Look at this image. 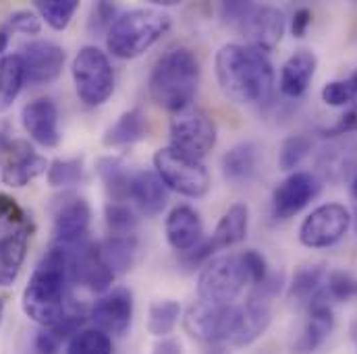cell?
Masks as SVG:
<instances>
[{
    "label": "cell",
    "instance_id": "1",
    "mask_svg": "<svg viewBox=\"0 0 357 354\" xmlns=\"http://www.w3.org/2000/svg\"><path fill=\"white\" fill-rule=\"evenodd\" d=\"M214 67L222 93L235 104L256 106L270 99L274 71L268 52L248 44H227L218 50Z\"/></svg>",
    "mask_w": 357,
    "mask_h": 354
},
{
    "label": "cell",
    "instance_id": "2",
    "mask_svg": "<svg viewBox=\"0 0 357 354\" xmlns=\"http://www.w3.org/2000/svg\"><path fill=\"white\" fill-rule=\"evenodd\" d=\"M69 249L54 245L33 269L23 290V311L44 328H56L75 307L69 303Z\"/></svg>",
    "mask_w": 357,
    "mask_h": 354
},
{
    "label": "cell",
    "instance_id": "3",
    "mask_svg": "<svg viewBox=\"0 0 357 354\" xmlns=\"http://www.w3.org/2000/svg\"><path fill=\"white\" fill-rule=\"evenodd\" d=\"M199 61L187 48H177L167 52L152 69L150 75V95L152 99L169 110L181 112L191 106L197 86H199Z\"/></svg>",
    "mask_w": 357,
    "mask_h": 354
},
{
    "label": "cell",
    "instance_id": "4",
    "mask_svg": "<svg viewBox=\"0 0 357 354\" xmlns=\"http://www.w3.org/2000/svg\"><path fill=\"white\" fill-rule=\"evenodd\" d=\"M171 29V17L156 8H135L114 19L106 33V48L112 56L131 61L150 50Z\"/></svg>",
    "mask_w": 357,
    "mask_h": 354
},
{
    "label": "cell",
    "instance_id": "5",
    "mask_svg": "<svg viewBox=\"0 0 357 354\" xmlns=\"http://www.w3.org/2000/svg\"><path fill=\"white\" fill-rule=\"evenodd\" d=\"M250 284L241 255H222L208 262L197 280V298L210 305H235L233 300Z\"/></svg>",
    "mask_w": 357,
    "mask_h": 354
},
{
    "label": "cell",
    "instance_id": "6",
    "mask_svg": "<svg viewBox=\"0 0 357 354\" xmlns=\"http://www.w3.org/2000/svg\"><path fill=\"white\" fill-rule=\"evenodd\" d=\"M154 172L162 178L167 188L191 199H199L210 191V175L202 160L189 158L171 145L154 154Z\"/></svg>",
    "mask_w": 357,
    "mask_h": 354
},
{
    "label": "cell",
    "instance_id": "7",
    "mask_svg": "<svg viewBox=\"0 0 357 354\" xmlns=\"http://www.w3.org/2000/svg\"><path fill=\"white\" fill-rule=\"evenodd\" d=\"M71 73L79 99L88 106H102L114 91V73L110 61L96 46H86L77 52Z\"/></svg>",
    "mask_w": 357,
    "mask_h": 354
},
{
    "label": "cell",
    "instance_id": "8",
    "mask_svg": "<svg viewBox=\"0 0 357 354\" xmlns=\"http://www.w3.org/2000/svg\"><path fill=\"white\" fill-rule=\"evenodd\" d=\"M216 145V124L199 106H187L171 120V147L202 160Z\"/></svg>",
    "mask_w": 357,
    "mask_h": 354
},
{
    "label": "cell",
    "instance_id": "9",
    "mask_svg": "<svg viewBox=\"0 0 357 354\" xmlns=\"http://www.w3.org/2000/svg\"><path fill=\"white\" fill-rule=\"evenodd\" d=\"M239 321V307L237 305H210L204 300H195L185 315V330L191 338L218 344L231 342Z\"/></svg>",
    "mask_w": 357,
    "mask_h": 354
},
{
    "label": "cell",
    "instance_id": "10",
    "mask_svg": "<svg viewBox=\"0 0 357 354\" xmlns=\"http://www.w3.org/2000/svg\"><path fill=\"white\" fill-rule=\"evenodd\" d=\"M351 226V214L341 203H324L316 207L299 226V241L310 249H326L337 245Z\"/></svg>",
    "mask_w": 357,
    "mask_h": 354
},
{
    "label": "cell",
    "instance_id": "11",
    "mask_svg": "<svg viewBox=\"0 0 357 354\" xmlns=\"http://www.w3.org/2000/svg\"><path fill=\"white\" fill-rule=\"evenodd\" d=\"M237 31L245 38L248 46L270 52L284 33V15L276 6L252 2L243 19L237 23Z\"/></svg>",
    "mask_w": 357,
    "mask_h": 354
},
{
    "label": "cell",
    "instance_id": "12",
    "mask_svg": "<svg viewBox=\"0 0 357 354\" xmlns=\"http://www.w3.org/2000/svg\"><path fill=\"white\" fill-rule=\"evenodd\" d=\"M23 71H25V83L29 86H48L56 81L63 73L67 54L59 44L38 40L29 42L21 50Z\"/></svg>",
    "mask_w": 357,
    "mask_h": 354
},
{
    "label": "cell",
    "instance_id": "13",
    "mask_svg": "<svg viewBox=\"0 0 357 354\" xmlns=\"http://www.w3.org/2000/svg\"><path fill=\"white\" fill-rule=\"evenodd\" d=\"M91 222L88 201L79 195L65 193L54 207V241L61 247H75L84 243Z\"/></svg>",
    "mask_w": 357,
    "mask_h": 354
},
{
    "label": "cell",
    "instance_id": "14",
    "mask_svg": "<svg viewBox=\"0 0 357 354\" xmlns=\"http://www.w3.org/2000/svg\"><path fill=\"white\" fill-rule=\"evenodd\" d=\"M318 193L320 182L314 175L293 172L282 182H278V186L272 193V216L276 220H289L297 216L303 207H307Z\"/></svg>",
    "mask_w": 357,
    "mask_h": 354
},
{
    "label": "cell",
    "instance_id": "15",
    "mask_svg": "<svg viewBox=\"0 0 357 354\" xmlns=\"http://www.w3.org/2000/svg\"><path fill=\"white\" fill-rule=\"evenodd\" d=\"M69 249V277L89 288L91 292H106L114 280V273L106 267L100 245L93 243H79Z\"/></svg>",
    "mask_w": 357,
    "mask_h": 354
},
{
    "label": "cell",
    "instance_id": "16",
    "mask_svg": "<svg viewBox=\"0 0 357 354\" xmlns=\"http://www.w3.org/2000/svg\"><path fill=\"white\" fill-rule=\"evenodd\" d=\"M89 319L98 330L112 336H125L133 319V294L129 288H114L96 300Z\"/></svg>",
    "mask_w": 357,
    "mask_h": 354
},
{
    "label": "cell",
    "instance_id": "17",
    "mask_svg": "<svg viewBox=\"0 0 357 354\" xmlns=\"http://www.w3.org/2000/svg\"><path fill=\"white\" fill-rule=\"evenodd\" d=\"M21 122L27 135L42 147H56L61 143L59 108L48 97H38L23 106Z\"/></svg>",
    "mask_w": 357,
    "mask_h": 354
},
{
    "label": "cell",
    "instance_id": "18",
    "mask_svg": "<svg viewBox=\"0 0 357 354\" xmlns=\"http://www.w3.org/2000/svg\"><path fill=\"white\" fill-rule=\"evenodd\" d=\"M6 164L2 168V182L13 188L29 184L33 178L48 172V162L44 156L36 154L25 141H8L6 145Z\"/></svg>",
    "mask_w": 357,
    "mask_h": 354
},
{
    "label": "cell",
    "instance_id": "19",
    "mask_svg": "<svg viewBox=\"0 0 357 354\" xmlns=\"http://www.w3.org/2000/svg\"><path fill=\"white\" fill-rule=\"evenodd\" d=\"M310 319L301 332V336L297 338L293 354H312L316 353L326 338L333 334L335 330V313H333V305H328L322 296H314L310 303Z\"/></svg>",
    "mask_w": 357,
    "mask_h": 354
},
{
    "label": "cell",
    "instance_id": "20",
    "mask_svg": "<svg viewBox=\"0 0 357 354\" xmlns=\"http://www.w3.org/2000/svg\"><path fill=\"white\" fill-rule=\"evenodd\" d=\"M129 201L146 216H158L169 203V188L154 170H135L129 180Z\"/></svg>",
    "mask_w": 357,
    "mask_h": 354
},
{
    "label": "cell",
    "instance_id": "21",
    "mask_svg": "<svg viewBox=\"0 0 357 354\" xmlns=\"http://www.w3.org/2000/svg\"><path fill=\"white\" fill-rule=\"evenodd\" d=\"M165 232H167V241L169 245L178 251V253H187L191 251L195 245L202 243V220L197 216V211L189 205H177L167 222H165Z\"/></svg>",
    "mask_w": 357,
    "mask_h": 354
},
{
    "label": "cell",
    "instance_id": "22",
    "mask_svg": "<svg viewBox=\"0 0 357 354\" xmlns=\"http://www.w3.org/2000/svg\"><path fill=\"white\" fill-rule=\"evenodd\" d=\"M270 319H272L270 303L250 294L248 303L239 307V321H237V330H235L231 344L233 346L254 344L258 338L264 336V332L270 325Z\"/></svg>",
    "mask_w": 357,
    "mask_h": 354
},
{
    "label": "cell",
    "instance_id": "23",
    "mask_svg": "<svg viewBox=\"0 0 357 354\" xmlns=\"http://www.w3.org/2000/svg\"><path fill=\"white\" fill-rule=\"evenodd\" d=\"M318 69V58L310 50H297L293 56L287 58L280 71V91L287 97H301Z\"/></svg>",
    "mask_w": 357,
    "mask_h": 354
},
{
    "label": "cell",
    "instance_id": "24",
    "mask_svg": "<svg viewBox=\"0 0 357 354\" xmlns=\"http://www.w3.org/2000/svg\"><path fill=\"white\" fill-rule=\"evenodd\" d=\"M31 226L13 230L0 239V286H10L25 262Z\"/></svg>",
    "mask_w": 357,
    "mask_h": 354
},
{
    "label": "cell",
    "instance_id": "25",
    "mask_svg": "<svg viewBox=\"0 0 357 354\" xmlns=\"http://www.w3.org/2000/svg\"><path fill=\"white\" fill-rule=\"evenodd\" d=\"M248 228H250V207L245 203L231 205L212 232L210 245L214 253L241 243L248 236Z\"/></svg>",
    "mask_w": 357,
    "mask_h": 354
},
{
    "label": "cell",
    "instance_id": "26",
    "mask_svg": "<svg viewBox=\"0 0 357 354\" xmlns=\"http://www.w3.org/2000/svg\"><path fill=\"white\" fill-rule=\"evenodd\" d=\"M148 118L142 108H133L123 112L116 122L104 133V145L106 147H123V145H133L137 141H144L148 137Z\"/></svg>",
    "mask_w": 357,
    "mask_h": 354
},
{
    "label": "cell",
    "instance_id": "27",
    "mask_svg": "<svg viewBox=\"0 0 357 354\" xmlns=\"http://www.w3.org/2000/svg\"><path fill=\"white\" fill-rule=\"evenodd\" d=\"M260 152L252 141L239 143L222 156V177L233 184H245L258 172Z\"/></svg>",
    "mask_w": 357,
    "mask_h": 354
},
{
    "label": "cell",
    "instance_id": "28",
    "mask_svg": "<svg viewBox=\"0 0 357 354\" xmlns=\"http://www.w3.org/2000/svg\"><path fill=\"white\" fill-rule=\"evenodd\" d=\"M100 255L106 267L114 275L127 273L137 257V236L135 234H110L100 245Z\"/></svg>",
    "mask_w": 357,
    "mask_h": 354
},
{
    "label": "cell",
    "instance_id": "29",
    "mask_svg": "<svg viewBox=\"0 0 357 354\" xmlns=\"http://www.w3.org/2000/svg\"><path fill=\"white\" fill-rule=\"evenodd\" d=\"M98 175L102 178L110 201L125 203L129 201V180L131 172L125 168V164L116 158H102L98 162Z\"/></svg>",
    "mask_w": 357,
    "mask_h": 354
},
{
    "label": "cell",
    "instance_id": "30",
    "mask_svg": "<svg viewBox=\"0 0 357 354\" xmlns=\"http://www.w3.org/2000/svg\"><path fill=\"white\" fill-rule=\"evenodd\" d=\"M25 83L23 61L19 54L0 58V110H6L17 99Z\"/></svg>",
    "mask_w": 357,
    "mask_h": 354
},
{
    "label": "cell",
    "instance_id": "31",
    "mask_svg": "<svg viewBox=\"0 0 357 354\" xmlns=\"http://www.w3.org/2000/svg\"><path fill=\"white\" fill-rule=\"evenodd\" d=\"M326 280V271L322 266H307L295 271L293 282L289 286V298L295 303H310L316 292L322 288Z\"/></svg>",
    "mask_w": 357,
    "mask_h": 354
},
{
    "label": "cell",
    "instance_id": "32",
    "mask_svg": "<svg viewBox=\"0 0 357 354\" xmlns=\"http://www.w3.org/2000/svg\"><path fill=\"white\" fill-rule=\"evenodd\" d=\"M181 305L177 300H158L150 305L148 311V330L156 338H167L178 321Z\"/></svg>",
    "mask_w": 357,
    "mask_h": 354
},
{
    "label": "cell",
    "instance_id": "33",
    "mask_svg": "<svg viewBox=\"0 0 357 354\" xmlns=\"http://www.w3.org/2000/svg\"><path fill=\"white\" fill-rule=\"evenodd\" d=\"M77 8H79L77 0H38L36 2L38 15L56 31H63L69 27Z\"/></svg>",
    "mask_w": 357,
    "mask_h": 354
},
{
    "label": "cell",
    "instance_id": "34",
    "mask_svg": "<svg viewBox=\"0 0 357 354\" xmlns=\"http://www.w3.org/2000/svg\"><path fill=\"white\" fill-rule=\"evenodd\" d=\"M318 296H322L328 305L335 303H345L349 298L357 296V280L351 273L345 271H333L326 275L322 288L316 292Z\"/></svg>",
    "mask_w": 357,
    "mask_h": 354
},
{
    "label": "cell",
    "instance_id": "35",
    "mask_svg": "<svg viewBox=\"0 0 357 354\" xmlns=\"http://www.w3.org/2000/svg\"><path fill=\"white\" fill-rule=\"evenodd\" d=\"M67 354H112V340L98 328L82 330L71 338Z\"/></svg>",
    "mask_w": 357,
    "mask_h": 354
},
{
    "label": "cell",
    "instance_id": "36",
    "mask_svg": "<svg viewBox=\"0 0 357 354\" xmlns=\"http://www.w3.org/2000/svg\"><path fill=\"white\" fill-rule=\"evenodd\" d=\"M104 218H106L110 234H135L137 216L127 203L108 201L104 207Z\"/></svg>",
    "mask_w": 357,
    "mask_h": 354
},
{
    "label": "cell",
    "instance_id": "37",
    "mask_svg": "<svg viewBox=\"0 0 357 354\" xmlns=\"http://www.w3.org/2000/svg\"><path fill=\"white\" fill-rule=\"evenodd\" d=\"M86 168L82 158L73 160H54L48 166V184L50 186H73L84 180Z\"/></svg>",
    "mask_w": 357,
    "mask_h": 354
},
{
    "label": "cell",
    "instance_id": "38",
    "mask_svg": "<svg viewBox=\"0 0 357 354\" xmlns=\"http://www.w3.org/2000/svg\"><path fill=\"white\" fill-rule=\"evenodd\" d=\"M310 150H312V139L307 135H293L284 139L278 156L280 170H295V166L301 164V160L310 154Z\"/></svg>",
    "mask_w": 357,
    "mask_h": 354
},
{
    "label": "cell",
    "instance_id": "39",
    "mask_svg": "<svg viewBox=\"0 0 357 354\" xmlns=\"http://www.w3.org/2000/svg\"><path fill=\"white\" fill-rule=\"evenodd\" d=\"M0 226H8L13 230H21V228L31 226L23 207L6 193H0Z\"/></svg>",
    "mask_w": 357,
    "mask_h": 354
},
{
    "label": "cell",
    "instance_id": "40",
    "mask_svg": "<svg viewBox=\"0 0 357 354\" xmlns=\"http://www.w3.org/2000/svg\"><path fill=\"white\" fill-rule=\"evenodd\" d=\"M322 99L328 106H347L351 102H357V93L351 79H337L322 88Z\"/></svg>",
    "mask_w": 357,
    "mask_h": 354
},
{
    "label": "cell",
    "instance_id": "41",
    "mask_svg": "<svg viewBox=\"0 0 357 354\" xmlns=\"http://www.w3.org/2000/svg\"><path fill=\"white\" fill-rule=\"evenodd\" d=\"M114 15H116V6L112 2H106V0L104 2H96L91 6L88 29L91 33H102L106 29V33H108V29L114 23Z\"/></svg>",
    "mask_w": 357,
    "mask_h": 354
},
{
    "label": "cell",
    "instance_id": "42",
    "mask_svg": "<svg viewBox=\"0 0 357 354\" xmlns=\"http://www.w3.org/2000/svg\"><path fill=\"white\" fill-rule=\"evenodd\" d=\"M241 262H243V267H245V273H248V277H250V284H260L264 277L268 275V266H266V259H264V255L262 253H258V251H254V249H250V251H245V253H241Z\"/></svg>",
    "mask_w": 357,
    "mask_h": 354
},
{
    "label": "cell",
    "instance_id": "43",
    "mask_svg": "<svg viewBox=\"0 0 357 354\" xmlns=\"http://www.w3.org/2000/svg\"><path fill=\"white\" fill-rule=\"evenodd\" d=\"M8 27L13 31H21L25 35H36V33H40L42 23L33 10H17L8 17Z\"/></svg>",
    "mask_w": 357,
    "mask_h": 354
},
{
    "label": "cell",
    "instance_id": "44",
    "mask_svg": "<svg viewBox=\"0 0 357 354\" xmlns=\"http://www.w3.org/2000/svg\"><path fill=\"white\" fill-rule=\"evenodd\" d=\"M252 2H222L220 4V19L231 25V27H237V23L243 19V15L248 13Z\"/></svg>",
    "mask_w": 357,
    "mask_h": 354
},
{
    "label": "cell",
    "instance_id": "45",
    "mask_svg": "<svg viewBox=\"0 0 357 354\" xmlns=\"http://www.w3.org/2000/svg\"><path fill=\"white\" fill-rule=\"evenodd\" d=\"M61 342H63V340H61L50 328H46L44 332H40V334L36 336V351L40 354H54L59 351Z\"/></svg>",
    "mask_w": 357,
    "mask_h": 354
},
{
    "label": "cell",
    "instance_id": "46",
    "mask_svg": "<svg viewBox=\"0 0 357 354\" xmlns=\"http://www.w3.org/2000/svg\"><path fill=\"white\" fill-rule=\"evenodd\" d=\"M310 25H312V10L310 8L295 10V15L291 19V33H293V38H303L307 33Z\"/></svg>",
    "mask_w": 357,
    "mask_h": 354
},
{
    "label": "cell",
    "instance_id": "47",
    "mask_svg": "<svg viewBox=\"0 0 357 354\" xmlns=\"http://www.w3.org/2000/svg\"><path fill=\"white\" fill-rule=\"evenodd\" d=\"M357 129V108L356 110H349L345 116H341V120L326 131V135H343V133H349V131H356Z\"/></svg>",
    "mask_w": 357,
    "mask_h": 354
},
{
    "label": "cell",
    "instance_id": "48",
    "mask_svg": "<svg viewBox=\"0 0 357 354\" xmlns=\"http://www.w3.org/2000/svg\"><path fill=\"white\" fill-rule=\"evenodd\" d=\"M152 354H183V351H181V344H178L177 340L167 338V340H160L154 346V353Z\"/></svg>",
    "mask_w": 357,
    "mask_h": 354
},
{
    "label": "cell",
    "instance_id": "49",
    "mask_svg": "<svg viewBox=\"0 0 357 354\" xmlns=\"http://www.w3.org/2000/svg\"><path fill=\"white\" fill-rule=\"evenodd\" d=\"M8 46V29H0V56Z\"/></svg>",
    "mask_w": 357,
    "mask_h": 354
},
{
    "label": "cell",
    "instance_id": "50",
    "mask_svg": "<svg viewBox=\"0 0 357 354\" xmlns=\"http://www.w3.org/2000/svg\"><path fill=\"white\" fill-rule=\"evenodd\" d=\"M6 145H8V139L4 137V133L0 131V152H4L6 150Z\"/></svg>",
    "mask_w": 357,
    "mask_h": 354
},
{
    "label": "cell",
    "instance_id": "51",
    "mask_svg": "<svg viewBox=\"0 0 357 354\" xmlns=\"http://www.w3.org/2000/svg\"><path fill=\"white\" fill-rule=\"evenodd\" d=\"M351 195H354V199L357 201V175H356V178L351 180Z\"/></svg>",
    "mask_w": 357,
    "mask_h": 354
},
{
    "label": "cell",
    "instance_id": "52",
    "mask_svg": "<svg viewBox=\"0 0 357 354\" xmlns=\"http://www.w3.org/2000/svg\"><path fill=\"white\" fill-rule=\"evenodd\" d=\"M349 79H351V83H354V88H356V93H357V71L351 75V77H349Z\"/></svg>",
    "mask_w": 357,
    "mask_h": 354
},
{
    "label": "cell",
    "instance_id": "53",
    "mask_svg": "<svg viewBox=\"0 0 357 354\" xmlns=\"http://www.w3.org/2000/svg\"><path fill=\"white\" fill-rule=\"evenodd\" d=\"M351 222H354V230H356V234H357V207H356V214H354V218H351Z\"/></svg>",
    "mask_w": 357,
    "mask_h": 354
},
{
    "label": "cell",
    "instance_id": "54",
    "mask_svg": "<svg viewBox=\"0 0 357 354\" xmlns=\"http://www.w3.org/2000/svg\"><path fill=\"white\" fill-rule=\"evenodd\" d=\"M2 309H4V300L0 298V321H2Z\"/></svg>",
    "mask_w": 357,
    "mask_h": 354
}]
</instances>
